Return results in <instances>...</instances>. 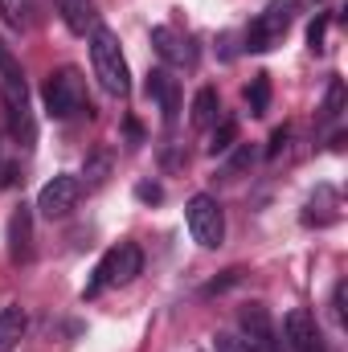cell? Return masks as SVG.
Returning a JSON list of instances; mask_svg holds the SVG:
<instances>
[{
	"mask_svg": "<svg viewBox=\"0 0 348 352\" xmlns=\"http://www.w3.org/2000/svg\"><path fill=\"white\" fill-rule=\"evenodd\" d=\"M90 62H94V78H98V87L107 90L111 98H127V94H131L127 58H123V50H119L115 33H111V29H102V25H94V29H90Z\"/></svg>",
	"mask_w": 348,
	"mask_h": 352,
	"instance_id": "cell-2",
	"label": "cell"
},
{
	"mask_svg": "<svg viewBox=\"0 0 348 352\" xmlns=\"http://www.w3.org/2000/svg\"><path fill=\"white\" fill-rule=\"evenodd\" d=\"M140 266H144V254H140L135 242H119V246H111V250L102 254V263L94 266V278L87 283L83 295H98V291H107V287H123V283H131V278L140 274Z\"/></svg>",
	"mask_w": 348,
	"mask_h": 352,
	"instance_id": "cell-4",
	"label": "cell"
},
{
	"mask_svg": "<svg viewBox=\"0 0 348 352\" xmlns=\"http://www.w3.org/2000/svg\"><path fill=\"white\" fill-rule=\"evenodd\" d=\"M152 45H156V54H160L168 66H193V62H197L193 41L180 37V33L168 29V25H156V29H152Z\"/></svg>",
	"mask_w": 348,
	"mask_h": 352,
	"instance_id": "cell-10",
	"label": "cell"
},
{
	"mask_svg": "<svg viewBox=\"0 0 348 352\" xmlns=\"http://www.w3.org/2000/svg\"><path fill=\"white\" fill-rule=\"evenodd\" d=\"M238 328H242V340L254 352H283V340L274 332V320H270V311L262 303H246L238 311Z\"/></svg>",
	"mask_w": 348,
	"mask_h": 352,
	"instance_id": "cell-7",
	"label": "cell"
},
{
	"mask_svg": "<svg viewBox=\"0 0 348 352\" xmlns=\"http://www.w3.org/2000/svg\"><path fill=\"white\" fill-rule=\"evenodd\" d=\"M250 160H254V152H250V148H242V152H238V156H234V164H230V176L238 173V168H246V164H250Z\"/></svg>",
	"mask_w": 348,
	"mask_h": 352,
	"instance_id": "cell-25",
	"label": "cell"
},
{
	"mask_svg": "<svg viewBox=\"0 0 348 352\" xmlns=\"http://www.w3.org/2000/svg\"><path fill=\"white\" fill-rule=\"evenodd\" d=\"M324 29H328V16H316L312 29H307V45L312 50H324Z\"/></svg>",
	"mask_w": 348,
	"mask_h": 352,
	"instance_id": "cell-22",
	"label": "cell"
},
{
	"mask_svg": "<svg viewBox=\"0 0 348 352\" xmlns=\"http://www.w3.org/2000/svg\"><path fill=\"white\" fill-rule=\"evenodd\" d=\"M320 111H324V123H336V119H340V111H345V82H340V78L328 82V98H324Z\"/></svg>",
	"mask_w": 348,
	"mask_h": 352,
	"instance_id": "cell-18",
	"label": "cell"
},
{
	"mask_svg": "<svg viewBox=\"0 0 348 352\" xmlns=\"http://www.w3.org/2000/svg\"><path fill=\"white\" fill-rule=\"evenodd\" d=\"M332 316H336V324H345V283H336V291H332Z\"/></svg>",
	"mask_w": 348,
	"mask_h": 352,
	"instance_id": "cell-23",
	"label": "cell"
},
{
	"mask_svg": "<svg viewBox=\"0 0 348 352\" xmlns=\"http://www.w3.org/2000/svg\"><path fill=\"white\" fill-rule=\"evenodd\" d=\"M221 119V98H217V90L213 87H201L197 90V98H193V127H213Z\"/></svg>",
	"mask_w": 348,
	"mask_h": 352,
	"instance_id": "cell-14",
	"label": "cell"
},
{
	"mask_svg": "<svg viewBox=\"0 0 348 352\" xmlns=\"http://www.w3.org/2000/svg\"><path fill=\"white\" fill-rule=\"evenodd\" d=\"M234 140H238V123H234V119H221V127H217V131H213V140H209V156L230 152V148H234Z\"/></svg>",
	"mask_w": 348,
	"mask_h": 352,
	"instance_id": "cell-19",
	"label": "cell"
},
{
	"mask_svg": "<svg viewBox=\"0 0 348 352\" xmlns=\"http://www.w3.org/2000/svg\"><path fill=\"white\" fill-rule=\"evenodd\" d=\"M148 98H156V102H160L164 123H176V111H180V87H176L173 74L152 70V74H148Z\"/></svg>",
	"mask_w": 348,
	"mask_h": 352,
	"instance_id": "cell-11",
	"label": "cell"
},
{
	"mask_svg": "<svg viewBox=\"0 0 348 352\" xmlns=\"http://www.w3.org/2000/svg\"><path fill=\"white\" fill-rule=\"evenodd\" d=\"M25 332H29V316H25V307H17V303L0 307V352H12L21 340H25Z\"/></svg>",
	"mask_w": 348,
	"mask_h": 352,
	"instance_id": "cell-13",
	"label": "cell"
},
{
	"mask_svg": "<svg viewBox=\"0 0 348 352\" xmlns=\"http://www.w3.org/2000/svg\"><path fill=\"white\" fill-rule=\"evenodd\" d=\"M78 197H83V180L74 173H58L45 188H41V197H37V213L41 217H66L74 205H78Z\"/></svg>",
	"mask_w": 348,
	"mask_h": 352,
	"instance_id": "cell-8",
	"label": "cell"
},
{
	"mask_svg": "<svg viewBox=\"0 0 348 352\" xmlns=\"http://www.w3.org/2000/svg\"><path fill=\"white\" fill-rule=\"evenodd\" d=\"M295 8H299V0H270L259 16L250 21V29H246V50H250V54H266V50L291 29Z\"/></svg>",
	"mask_w": 348,
	"mask_h": 352,
	"instance_id": "cell-6",
	"label": "cell"
},
{
	"mask_svg": "<svg viewBox=\"0 0 348 352\" xmlns=\"http://www.w3.org/2000/svg\"><path fill=\"white\" fill-rule=\"evenodd\" d=\"M0 98H4V115H8V131L21 148H33L37 140V119H33V102H29V87L25 74L17 66V58L8 54V45L0 41Z\"/></svg>",
	"mask_w": 348,
	"mask_h": 352,
	"instance_id": "cell-1",
	"label": "cell"
},
{
	"mask_svg": "<svg viewBox=\"0 0 348 352\" xmlns=\"http://www.w3.org/2000/svg\"><path fill=\"white\" fill-rule=\"evenodd\" d=\"M29 12H33V0H0V16L8 29H25Z\"/></svg>",
	"mask_w": 348,
	"mask_h": 352,
	"instance_id": "cell-17",
	"label": "cell"
},
{
	"mask_svg": "<svg viewBox=\"0 0 348 352\" xmlns=\"http://www.w3.org/2000/svg\"><path fill=\"white\" fill-rule=\"evenodd\" d=\"M283 340L291 352H324V336H320V324L307 307H291L287 320H283Z\"/></svg>",
	"mask_w": 348,
	"mask_h": 352,
	"instance_id": "cell-9",
	"label": "cell"
},
{
	"mask_svg": "<svg viewBox=\"0 0 348 352\" xmlns=\"http://www.w3.org/2000/svg\"><path fill=\"white\" fill-rule=\"evenodd\" d=\"M58 12L66 21L70 33H87L94 25V12H90V0H58Z\"/></svg>",
	"mask_w": 348,
	"mask_h": 352,
	"instance_id": "cell-15",
	"label": "cell"
},
{
	"mask_svg": "<svg viewBox=\"0 0 348 352\" xmlns=\"http://www.w3.org/2000/svg\"><path fill=\"white\" fill-rule=\"evenodd\" d=\"M246 107H250V115H266V107H270V78L266 74H254V82L246 87Z\"/></svg>",
	"mask_w": 348,
	"mask_h": 352,
	"instance_id": "cell-16",
	"label": "cell"
},
{
	"mask_svg": "<svg viewBox=\"0 0 348 352\" xmlns=\"http://www.w3.org/2000/svg\"><path fill=\"white\" fill-rule=\"evenodd\" d=\"M135 197H140L144 205H156V201H164V188L152 184V180H140V184H135Z\"/></svg>",
	"mask_w": 348,
	"mask_h": 352,
	"instance_id": "cell-21",
	"label": "cell"
},
{
	"mask_svg": "<svg viewBox=\"0 0 348 352\" xmlns=\"http://www.w3.org/2000/svg\"><path fill=\"white\" fill-rule=\"evenodd\" d=\"M184 221H188V234H193L197 246L217 250V246L226 242V213H221V205H217L209 192H197V197L184 205Z\"/></svg>",
	"mask_w": 348,
	"mask_h": 352,
	"instance_id": "cell-5",
	"label": "cell"
},
{
	"mask_svg": "<svg viewBox=\"0 0 348 352\" xmlns=\"http://www.w3.org/2000/svg\"><path fill=\"white\" fill-rule=\"evenodd\" d=\"M45 111L54 119H74V115H90V98H87V78L74 66H62L45 78Z\"/></svg>",
	"mask_w": 348,
	"mask_h": 352,
	"instance_id": "cell-3",
	"label": "cell"
},
{
	"mask_svg": "<svg viewBox=\"0 0 348 352\" xmlns=\"http://www.w3.org/2000/svg\"><path fill=\"white\" fill-rule=\"evenodd\" d=\"M287 135H291V131H287V127H279V131L270 135V148H266V156H279V152L287 148Z\"/></svg>",
	"mask_w": 348,
	"mask_h": 352,
	"instance_id": "cell-24",
	"label": "cell"
},
{
	"mask_svg": "<svg viewBox=\"0 0 348 352\" xmlns=\"http://www.w3.org/2000/svg\"><path fill=\"white\" fill-rule=\"evenodd\" d=\"M213 352H254L242 336H234V332H217L213 336Z\"/></svg>",
	"mask_w": 348,
	"mask_h": 352,
	"instance_id": "cell-20",
	"label": "cell"
},
{
	"mask_svg": "<svg viewBox=\"0 0 348 352\" xmlns=\"http://www.w3.org/2000/svg\"><path fill=\"white\" fill-rule=\"evenodd\" d=\"M29 238H33V213H29V205H21L12 213V221H8V254H12V263H25L33 254Z\"/></svg>",
	"mask_w": 348,
	"mask_h": 352,
	"instance_id": "cell-12",
	"label": "cell"
}]
</instances>
